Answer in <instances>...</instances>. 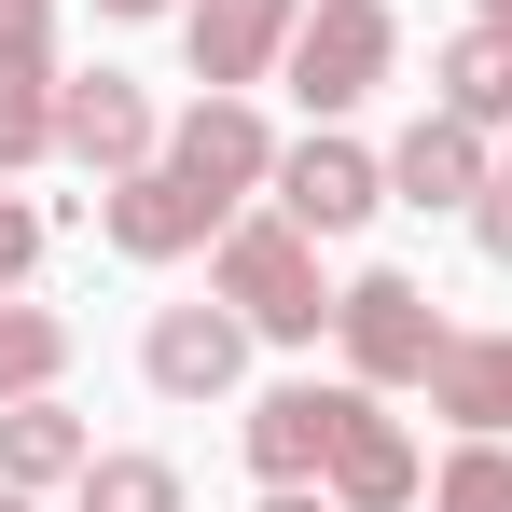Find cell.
<instances>
[{"mask_svg": "<svg viewBox=\"0 0 512 512\" xmlns=\"http://www.w3.org/2000/svg\"><path fill=\"white\" fill-rule=\"evenodd\" d=\"M222 305L277 346H319L333 291H319V236L305 222H222Z\"/></svg>", "mask_w": 512, "mask_h": 512, "instance_id": "1", "label": "cell"}, {"mask_svg": "<svg viewBox=\"0 0 512 512\" xmlns=\"http://www.w3.org/2000/svg\"><path fill=\"white\" fill-rule=\"evenodd\" d=\"M333 333H346V374H360V388H429V360H443V305H429L416 277H388V263H374V277H360V291H333Z\"/></svg>", "mask_w": 512, "mask_h": 512, "instance_id": "2", "label": "cell"}, {"mask_svg": "<svg viewBox=\"0 0 512 512\" xmlns=\"http://www.w3.org/2000/svg\"><path fill=\"white\" fill-rule=\"evenodd\" d=\"M277 70H291V97H305L319 125L360 111V97L388 84V0H319V14L291 28V56H277Z\"/></svg>", "mask_w": 512, "mask_h": 512, "instance_id": "3", "label": "cell"}, {"mask_svg": "<svg viewBox=\"0 0 512 512\" xmlns=\"http://www.w3.org/2000/svg\"><path fill=\"white\" fill-rule=\"evenodd\" d=\"M222 222H236V194H208V180L167 167V153L111 180V250H125V263H180V250H208Z\"/></svg>", "mask_w": 512, "mask_h": 512, "instance_id": "4", "label": "cell"}, {"mask_svg": "<svg viewBox=\"0 0 512 512\" xmlns=\"http://www.w3.org/2000/svg\"><path fill=\"white\" fill-rule=\"evenodd\" d=\"M56 153V0H0V180Z\"/></svg>", "mask_w": 512, "mask_h": 512, "instance_id": "5", "label": "cell"}, {"mask_svg": "<svg viewBox=\"0 0 512 512\" xmlns=\"http://www.w3.org/2000/svg\"><path fill=\"white\" fill-rule=\"evenodd\" d=\"M56 153L97 167V180H125V167L167 153V125H153V97L125 84V70H84V84H56Z\"/></svg>", "mask_w": 512, "mask_h": 512, "instance_id": "6", "label": "cell"}, {"mask_svg": "<svg viewBox=\"0 0 512 512\" xmlns=\"http://www.w3.org/2000/svg\"><path fill=\"white\" fill-rule=\"evenodd\" d=\"M374 208H388V167H374L360 139L319 125L305 153H277V222H305V236H360Z\"/></svg>", "mask_w": 512, "mask_h": 512, "instance_id": "7", "label": "cell"}, {"mask_svg": "<svg viewBox=\"0 0 512 512\" xmlns=\"http://www.w3.org/2000/svg\"><path fill=\"white\" fill-rule=\"evenodd\" d=\"M291 28H305V0H194V14H180L194 84H208V97H250L263 70L291 56Z\"/></svg>", "mask_w": 512, "mask_h": 512, "instance_id": "8", "label": "cell"}, {"mask_svg": "<svg viewBox=\"0 0 512 512\" xmlns=\"http://www.w3.org/2000/svg\"><path fill=\"white\" fill-rule=\"evenodd\" d=\"M139 360H153V388H167V402H222V388L250 374V319H236V305H167Z\"/></svg>", "mask_w": 512, "mask_h": 512, "instance_id": "9", "label": "cell"}, {"mask_svg": "<svg viewBox=\"0 0 512 512\" xmlns=\"http://www.w3.org/2000/svg\"><path fill=\"white\" fill-rule=\"evenodd\" d=\"M346 512H416V443H402V416H374V388L346 374V429H333V471H319Z\"/></svg>", "mask_w": 512, "mask_h": 512, "instance_id": "10", "label": "cell"}, {"mask_svg": "<svg viewBox=\"0 0 512 512\" xmlns=\"http://www.w3.org/2000/svg\"><path fill=\"white\" fill-rule=\"evenodd\" d=\"M333 429H346V388H319V374L305 388H263L250 402V471L263 485H319L333 471Z\"/></svg>", "mask_w": 512, "mask_h": 512, "instance_id": "11", "label": "cell"}, {"mask_svg": "<svg viewBox=\"0 0 512 512\" xmlns=\"http://www.w3.org/2000/svg\"><path fill=\"white\" fill-rule=\"evenodd\" d=\"M167 167H194L208 194H263V180H277V139H263L250 97H194L167 125Z\"/></svg>", "mask_w": 512, "mask_h": 512, "instance_id": "12", "label": "cell"}, {"mask_svg": "<svg viewBox=\"0 0 512 512\" xmlns=\"http://www.w3.org/2000/svg\"><path fill=\"white\" fill-rule=\"evenodd\" d=\"M388 194H402V208H471V194H485V125H457V111H429L416 139L388 153Z\"/></svg>", "mask_w": 512, "mask_h": 512, "instance_id": "13", "label": "cell"}, {"mask_svg": "<svg viewBox=\"0 0 512 512\" xmlns=\"http://www.w3.org/2000/svg\"><path fill=\"white\" fill-rule=\"evenodd\" d=\"M84 416L42 388V402H0V485H84Z\"/></svg>", "mask_w": 512, "mask_h": 512, "instance_id": "14", "label": "cell"}, {"mask_svg": "<svg viewBox=\"0 0 512 512\" xmlns=\"http://www.w3.org/2000/svg\"><path fill=\"white\" fill-rule=\"evenodd\" d=\"M429 416L457 429H512V333H457L429 360Z\"/></svg>", "mask_w": 512, "mask_h": 512, "instance_id": "15", "label": "cell"}, {"mask_svg": "<svg viewBox=\"0 0 512 512\" xmlns=\"http://www.w3.org/2000/svg\"><path fill=\"white\" fill-rule=\"evenodd\" d=\"M443 111L457 125H512V28H457L443 42Z\"/></svg>", "mask_w": 512, "mask_h": 512, "instance_id": "16", "label": "cell"}, {"mask_svg": "<svg viewBox=\"0 0 512 512\" xmlns=\"http://www.w3.org/2000/svg\"><path fill=\"white\" fill-rule=\"evenodd\" d=\"M70 374V319L56 305H0V402H42Z\"/></svg>", "mask_w": 512, "mask_h": 512, "instance_id": "17", "label": "cell"}, {"mask_svg": "<svg viewBox=\"0 0 512 512\" xmlns=\"http://www.w3.org/2000/svg\"><path fill=\"white\" fill-rule=\"evenodd\" d=\"M429 512H512V443H499V429H471V443L443 457V485H429Z\"/></svg>", "mask_w": 512, "mask_h": 512, "instance_id": "18", "label": "cell"}, {"mask_svg": "<svg viewBox=\"0 0 512 512\" xmlns=\"http://www.w3.org/2000/svg\"><path fill=\"white\" fill-rule=\"evenodd\" d=\"M84 512H180L167 457H84Z\"/></svg>", "mask_w": 512, "mask_h": 512, "instance_id": "19", "label": "cell"}, {"mask_svg": "<svg viewBox=\"0 0 512 512\" xmlns=\"http://www.w3.org/2000/svg\"><path fill=\"white\" fill-rule=\"evenodd\" d=\"M28 263H42V208H28V194H0V291H14Z\"/></svg>", "mask_w": 512, "mask_h": 512, "instance_id": "20", "label": "cell"}, {"mask_svg": "<svg viewBox=\"0 0 512 512\" xmlns=\"http://www.w3.org/2000/svg\"><path fill=\"white\" fill-rule=\"evenodd\" d=\"M471 236H485V263H512V180H485V208H471Z\"/></svg>", "mask_w": 512, "mask_h": 512, "instance_id": "21", "label": "cell"}, {"mask_svg": "<svg viewBox=\"0 0 512 512\" xmlns=\"http://www.w3.org/2000/svg\"><path fill=\"white\" fill-rule=\"evenodd\" d=\"M263 512H346V499H319V485H263Z\"/></svg>", "mask_w": 512, "mask_h": 512, "instance_id": "22", "label": "cell"}, {"mask_svg": "<svg viewBox=\"0 0 512 512\" xmlns=\"http://www.w3.org/2000/svg\"><path fill=\"white\" fill-rule=\"evenodd\" d=\"M97 14H167V0H97Z\"/></svg>", "mask_w": 512, "mask_h": 512, "instance_id": "23", "label": "cell"}, {"mask_svg": "<svg viewBox=\"0 0 512 512\" xmlns=\"http://www.w3.org/2000/svg\"><path fill=\"white\" fill-rule=\"evenodd\" d=\"M471 14H485V28H512V0H471Z\"/></svg>", "mask_w": 512, "mask_h": 512, "instance_id": "24", "label": "cell"}, {"mask_svg": "<svg viewBox=\"0 0 512 512\" xmlns=\"http://www.w3.org/2000/svg\"><path fill=\"white\" fill-rule=\"evenodd\" d=\"M0 512H28V485H0Z\"/></svg>", "mask_w": 512, "mask_h": 512, "instance_id": "25", "label": "cell"}]
</instances>
